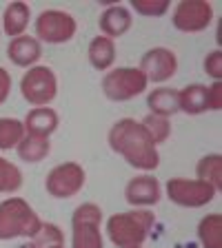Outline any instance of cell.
Returning a JSON list of instances; mask_svg holds the SVG:
<instances>
[{"label": "cell", "instance_id": "cell-18", "mask_svg": "<svg viewBox=\"0 0 222 248\" xmlns=\"http://www.w3.org/2000/svg\"><path fill=\"white\" fill-rule=\"evenodd\" d=\"M178 104L180 111L187 115H200L207 108V87L205 84H189L182 91H178Z\"/></svg>", "mask_w": 222, "mask_h": 248}, {"label": "cell", "instance_id": "cell-6", "mask_svg": "<svg viewBox=\"0 0 222 248\" xmlns=\"http://www.w3.org/2000/svg\"><path fill=\"white\" fill-rule=\"evenodd\" d=\"M167 197L173 204L185 208H200L216 200L218 191L211 184L200 180H185V177H171L165 186Z\"/></svg>", "mask_w": 222, "mask_h": 248}, {"label": "cell", "instance_id": "cell-24", "mask_svg": "<svg viewBox=\"0 0 222 248\" xmlns=\"http://www.w3.org/2000/svg\"><path fill=\"white\" fill-rule=\"evenodd\" d=\"M142 129L147 131V135L151 138V142H154L155 146L162 144V142H167L171 135V124L167 118H160V115H154L149 113L145 120H142Z\"/></svg>", "mask_w": 222, "mask_h": 248}, {"label": "cell", "instance_id": "cell-1", "mask_svg": "<svg viewBox=\"0 0 222 248\" xmlns=\"http://www.w3.org/2000/svg\"><path fill=\"white\" fill-rule=\"evenodd\" d=\"M109 146L118 155H122L124 162L140 170H154L160 164L158 149L142 129L138 120L122 118L109 131Z\"/></svg>", "mask_w": 222, "mask_h": 248}, {"label": "cell", "instance_id": "cell-28", "mask_svg": "<svg viewBox=\"0 0 222 248\" xmlns=\"http://www.w3.org/2000/svg\"><path fill=\"white\" fill-rule=\"evenodd\" d=\"M205 71H207V76H211L216 82H220V78H222V51L220 49L207 53V58H205Z\"/></svg>", "mask_w": 222, "mask_h": 248}, {"label": "cell", "instance_id": "cell-8", "mask_svg": "<svg viewBox=\"0 0 222 248\" xmlns=\"http://www.w3.org/2000/svg\"><path fill=\"white\" fill-rule=\"evenodd\" d=\"M76 20L73 16L60 9H47L36 18V40L49 45H62L76 36Z\"/></svg>", "mask_w": 222, "mask_h": 248}, {"label": "cell", "instance_id": "cell-16", "mask_svg": "<svg viewBox=\"0 0 222 248\" xmlns=\"http://www.w3.org/2000/svg\"><path fill=\"white\" fill-rule=\"evenodd\" d=\"M147 107L151 108L154 115H160V118L169 120L171 115H176L180 111V104H178V91L169 87H160L154 89V91L147 95Z\"/></svg>", "mask_w": 222, "mask_h": 248}, {"label": "cell", "instance_id": "cell-23", "mask_svg": "<svg viewBox=\"0 0 222 248\" xmlns=\"http://www.w3.org/2000/svg\"><path fill=\"white\" fill-rule=\"evenodd\" d=\"M25 124L14 118H0V151H11L25 138Z\"/></svg>", "mask_w": 222, "mask_h": 248}, {"label": "cell", "instance_id": "cell-11", "mask_svg": "<svg viewBox=\"0 0 222 248\" xmlns=\"http://www.w3.org/2000/svg\"><path fill=\"white\" fill-rule=\"evenodd\" d=\"M138 69L145 73L147 82L160 84V82H167V80L178 71V58L171 49L155 46V49H149V51L142 56Z\"/></svg>", "mask_w": 222, "mask_h": 248}, {"label": "cell", "instance_id": "cell-10", "mask_svg": "<svg viewBox=\"0 0 222 248\" xmlns=\"http://www.w3.org/2000/svg\"><path fill=\"white\" fill-rule=\"evenodd\" d=\"M213 20V7L205 0H182L173 11V27L185 33L205 31Z\"/></svg>", "mask_w": 222, "mask_h": 248}, {"label": "cell", "instance_id": "cell-15", "mask_svg": "<svg viewBox=\"0 0 222 248\" xmlns=\"http://www.w3.org/2000/svg\"><path fill=\"white\" fill-rule=\"evenodd\" d=\"M22 124H25V133L27 135L49 138V135L58 129V113L53 111V108H49V107L31 108Z\"/></svg>", "mask_w": 222, "mask_h": 248}, {"label": "cell", "instance_id": "cell-9", "mask_svg": "<svg viewBox=\"0 0 222 248\" xmlns=\"http://www.w3.org/2000/svg\"><path fill=\"white\" fill-rule=\"evenodd\" d=\"M85 182H87V175H85L83 166L78 162H65L47 173L45 188L51 197L67 200V197H73L83 191Z\"/></svg>", "mask_w": 222, "mask_h": 248}, {"label": "cell", "instance_id": "cell-30", "mask_svg": "<svg viewBox=\"0 0 222 248\" xmlns=\"http://www.w3.org/2000/svg\"><path fill=\"white\" fill-rule=\"evenodd\" d=\"M9 89H11V78L7 73V69L0 67V104L9 98Z\"/></svg>", "mask_w": 222, "mask_h": 248}, {"label": "cell", "instance_id": "cell-13", "mask_svg": "<svg viewBox=\"0 0 222 248\" xmlns=\"http://www.w3.org/2000/svg\"><path fill=\"white\" fill-rule=\"evenodd\" d=\"M131 11L127 9V7L122 5H111L107 7V9L102 11V16H100V31H102V36L104 38H120L124 36L127 31L131 29Z\"/></svg>", "mask_w": 222, "mask_h": 248}, {"label": "cell", "instance_id": "cell-31", "mask_svg": "<svg viewBox=\"0 0 222 248\" xmlns=\"http://www.w3.org/2000/svg\"><path fill=\"white\" fill-rule=\"evenodd\" d=\"M18 248H36L31 242H27V244H22V246H18ZM47 248H65V246H47Z\"/></svg>", "mask_w": 222, "mask_h": 248}, {"label": "cell", "instance_id": "cell-14", "mask_svg": "<svg viewBox=\"0 0 222 248\" xmlns=\"http://www.w3.org/2000/svg\"><path fill=\"white\" fill-rule=\"evenodd\" d=\"M7 56L14 64L18 67H31V64H36L42 56V46L36 38L31 36H20V38H14L7 46Z\"/></svg>", "mask_w": 222, "mask_h": 248}, {"label": "cell", "instance_id": "cell-25", "mask_svg": "<svg viewBox=\"0 0 222 248\" xmlns=\"http://www.w3.org/2000/svg\"><path fill=\"white\" fill-rule=\"evenodd\" d=\"M22 186V173L9 160L0 157V193H16Z\"/></svg>", "mask_w": 222, "mask_h": 248}, {"label": "cell", "instance_id": "cell-4", "mask_svg": "<svg viewBox=\"0 0 222 248\" xmlns=\"http://www.w3.org/2000/svg\"><path fill=\"white\" fill-rule=\"evenodd\" d=\"M100 222L98 204H80L71 215V248H104Z\"/></svg>", "mask_w": 222, "mask_h": 248}, {"label": "cell", "instance_id": "cell-19", "mask_svg": "<svg viewBox=\"0 0 222 248\" xmlns=\"http://www.w3.org/2000/svg\"><path fill=\"white\" fill-rule=\"evenodd\" d=\"M89 62H91L93 69L98 71H109L111 64L116 62V45L111 38L98 36L93 38L91 45H89Z\"/></svg>", "mask_w": 222, "mask_h": 248}, {"label": "cell", "instance_id": "cell-17", "mask_svg": "<svg viewBox=\"0 0 222 248\" xmlns=\"http://www.w3.org/2000/svg\"><path fill=\"white\" fill-rule=\"evenodd\" d=\"M29 18H31V11L27 2H11L5 9V14H2V29H5V33L11 40L20 38L22 31L29 27Z\"/></svg>", "mask_w": 222, "mask_h": 248}, {"label": "cell", "instance_id": "cell-5", "mask_svg": "<svg viewBox=\"0 0 222 248\" xmlns=\"http://www.w3.org/2000/svg\"><path fill=\"white\" fill-rule=\"evenodd\" d=\"M145 73L136 67H120L111 69L102 78V93L114 102H127L138 98L142 91H147Z\"/></svg>", "mask_w": 222, "mask_h": 248}, {"label": "cell", "instance_id": "cell-3", "mask_svg": "<svg viewBox=\"0 0 222 248\" xmlns=\"http://www.w3.org/2000/svg\"><path fill=\"white\" fill-rule=\"evenodd\" d=\"M40 224L36 211L20 197H9L0 204V239L34 237Z\"/></svg>", "mask_w": 222, "mask_h": 248}, {"label": "cell", "instance_id": "cell-2", "mask_svg": "<svg viewBox=\"0 0 222 248\" xmlns=\"http://www.w3.org/2000/svg\"><path fill=\"white\" fill-rule=\"evenodd\" d=\"M154 213L142 208L131 213H116L107 219V235L118 248L142 246L149 231L154 228Z\"/></svg>", "mask_w": 222, "mask_h": 248}, {"label": "cell", "instance_id": "cell-22", "mask_svg": "<svg viewBox=\"0 0 222 248\" xmlns=\"http://www.w3.org/2000/svg\"><path fill=\"white\" fill-rule=\"evenodd\" d=\"M198 180L200 182H207L220 193L222 188V155L220 153H211V155H205L200 162H198Z\"/></svg>", "mask_w": 222, "mask_h": 248}, {"label": "cell", "instance_id": "cell-32", "mask_svg": "<svg viewBox=\"0 0 222 248\" xmlns=\"http://www.w3.org/2000/svg\"><path fill=\"white\" fill-rule=\"evenodd\" d=\"M134 248H142V246H134Z\"/></svg>", "mask_w": 222, "mask_h": 248}, {"label": "cell", "instance_id": "cell-20", "mask_svg": "<svg viewBox=\"0 0 222 248\" xmlns=\"http://www.w3.org/2000/svg\"><path fill=\"white\" fill-rule=\"evenodd\" d=\"M20 160L29 162V164H38L49 155L51 144H49V138H40V135H25L20 140V144L16 146Z\"/></svg>", "mask_w": 222, "mask_h": 248}, {"label": "cell", "instance_id": "cell-12", "mask_svg": "<svg viewBox=\"0 0 222 248\" xmlns=\"http://www.w3.org/2000/svg\"><path fill=\"white\" fill-rule=\"evenodd\" d=\"M124 200L131 206H154L160 202V184L154 175H138L129 180L127 188H124Z\"/></svg>", "mask_w": 222, "mask_h": 248}, {"label": "cell", "instance_id": "cell-7", "mask_svg": "<svg viewBox=\"0 0 222 248\" xmlns=\"http://www.w3.org/2000/svg\"><path fill=\"white\" fill-rule=\"evenodd\" d=\"M22 98L34 107H47L56 98L58 80L49 67H31L20 80Z\"/></svg>", "mask_w": 222, "mask_h": 248}, {"label": "cell", "instance_id": "cell-27", "mask_svg": "<svg viewBox=\"0 0 222 248\" xmlns=\"http://www.w3.org/2000/svg\"><path fill=\"white\" fill-rule=\"evenodd\" d=\"M169 5H171L169 0H131V7L140 16H147V18L165 16L169 11Z\"/></svg>", "mask_w": 222, "mask_h": 248}, {"label": "cell", "instance_id": "cell-21", "mask_svg": "<svg viewBox=\"0 0 222 248\" xmlns=\"http://www.w3.org/2000/svg\"><path fill=\"white\" fill-rule=\"evenodd\" d=\"M198 239L202 248H222V217L220 213L202 217L198 224Z\"/></svg>", "mask_w": 222, "mask_h": 248}, {"label": "cell", "instance_id": "cell-26", "mask_svg": "<svg viewBox=\"0 0 222 248\" xmlns=\"http://www.w3.org/2000/svg\"><path fill=\"white\" fill-rule=\"evenodd\" d=\"M29 242L36 248H47V246H62L65 237H62V231L56 224H40L38 232L34 237H29Z\"/></svg>", "mask_w": 222, "mask_h": 248}, {"label": "cell", "instance_id": "cell-29", "mask_svg": "<svg viewBox=\"0 0 222 248\" xmlns=\"http://www.w3.org/2000/svg\"><path fill=\"white\" fill-rule=\"evenodd\" d=\"M207 108L209 111H220L222 108V84L213 82L207 87Z\"/></svg>", "mask_w": 222, "mask_h": 248}]
</instances>
